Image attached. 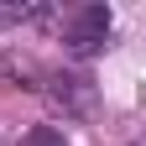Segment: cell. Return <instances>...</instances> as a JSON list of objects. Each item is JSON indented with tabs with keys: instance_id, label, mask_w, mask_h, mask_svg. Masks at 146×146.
Returning a JSON list of instances; mask_svg holds the SVG:
<instances>
[{
	"instance_id": "3",
	"label": "cell",
	"mask_w": 146,
	"mask_h": 146,
	"mask_svg": "<svg viewBox=\"0 0 146 146\" xmlns=\"http://www.w3.org/2000/svg\"><path fill=\"white\" fill-rule=\"evenodd\" d=\"M21 146H68V136L58 131V125H31V131L21 136Z\"/></svg>"
},
{
	"instance_id": "1",
	"label": "cell",
	"mask_w": 146,
	"mask_h": 146,
	"mask_svg": "<svg viewBox=\"0 0 146 146\" xmlns=\"http://www.w3.org/2000/svg\"><path fill=\"white\" fill-rule=\"evenodd\" d=\"M104 42H110V5H78L63 21V47L73 58H94Z\"/></svg>"
},
{
	"instance_id": "2",
	"label": "cell",
	"mask_w": 146,
	"mask_h": 146,
	"mask_svg": "<svg viewBox=\"0 0 146 146\" xmlns=\"http://www.w3.org/2000/svg\"><path fill=\"white\" fill-rule=\"evenodd\" d=\"M52 84H58L52 99L63 110H89V78H52Z\"/></svg>"
}]
</instances>
